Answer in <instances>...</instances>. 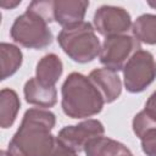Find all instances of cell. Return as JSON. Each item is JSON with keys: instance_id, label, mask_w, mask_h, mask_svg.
<instances>
[{"instance_id": "15", "label": "cell", "mask_w": 156, "mask_h": 156, "mask_svg": "<svg viewBox=\"0 0 156 156\" xmlns=\"http://www.w3.org/2000/svg\"><path fill=\"white\" fill-rule=\"evenodd\" d=\"M0 61L1 80H5L20 69L23 61V54L18 46L2 41L0 44Z\"/></svg>"}, {"instance_id": "6", "label": "cell", "mask_w": 156, "mask_h": 156, "mask_svg": "<svg viewBox=\"0 0 156 156\" xmlns=\"http://www.w3.org/2000/svg\"><path fill=\"white\" fill-rule=\"evenodd\" d=\"M141 49V43L132 34H119L105 38L99 55L100 62L115 72L123 71L129 58Z\"/></svg>"}, {"instance_id": "18", "label": "cell", "mask_w": 156, "mask_h": 156, "mask_svg": "<svg viewBox=\"0 0 156 156\" xmlns=\"http://www.w3.org/2000/svg\"><path fill=\"white\" fill-rule=\"evenodd\" d=\"M28 11L40 16L44 18L48 23H51L55 21L54 18V1L52 0H38V1H32L28 7Z\"/></svg>"}, {"instance_id": "9", "label": "cell", "mask_w": 156, "mask_h": 156, "mask_svg": "<svg viewBox=\"0 0 156 156\" xmlns=\"http://www.w3.org/2000/svg\"><path fill=\"white\" fill-rule=\"evenodd\" d=\"M89 79L101 94L105 104L116 101L122 93V80L117 72L108 68H96L89 73Z\"/></svg>"}, {"instance_id": "19", "label": "cell", "mask_w": 156, "mask_h": 156, "mask_svg": "<svg viewBox=\"0 0 156 156\" xmlns=\"http://www.w3.org/2000/svg\"><path fill=\"white\" fill-rule=\"evenodd\" d=\"M140 141L141 150L146 156H156V129L147 132Z\"/></svg>"}, {"instance_id": "7", "label": "cell", "mask_w": 156, "mask_h": 156, "mask_svg": "<svg viewBox=\"0 0 156 156\" xmlns=\"http://www.w3.org/2000/svg\"><path fill=\"white\" fill-rule=\"evenodd\" d=\"M132 17L129 12L119 6L102 5L100 6L93 18V26L95 30L102 37H112L119 34H127L132 28Z\"/></svg>"}, {"instance_id": "20", "label": "cell", "mask_w": 156, "mask_h": 156, "mask_svg": "<svg viewBox=\"0 0 156 156\" xmlns=\"http://www.w3.org/2000/svg\"><path fill=\"white\" fill-rule=\"evenodd\" d=\"M45 156H78V154L71 149H68L67 146H65L61 141H58V139H55V143L52 145V147L50 149V151L45 155Z\"/></svg>"}, {"instance_id": "4", "label": "cell", "mask_w": 156, "mask_h": 156, "mask_svg": "<svg viewBox=\"0 0 156 156\" xmlns=\"http://www.w3.org/2000/svg\"><path fill=\"white\" fill-rule=\"evenodd\" d=\"M10 35L12 40L27 49L41 50L51 45L54 35L49 23L40 16L26 10L13 21Z\"/></svg>"}, {"instance_id": "1", "label": "cell", "mask_w": 156, "mask_h": 156, "mask_svg": "<svg viewBox=\"0 0 156 156\" xmlns=\"http://www.w3.org/2000/svg\"><path fill=\"white\" fill-rule=\"evenodd\" d=\"M56 116L46 108H28L22 122L9 143L12 156H45L52 147L56 136L51 134Z\"/></svg>"}, {"instance_id": "14", "label": "cell", "mask_w": 156, "mask_h": 156, "mask_svg": "<svg viewBox=\"0 0 156 156\" xmlns=\"http://www.w3.org/2000/svg\"><path fill=\"white\" fill-rule=\"evenodd\" d=\"M21 107V101L17 93L10 88H4L0 91V127L10 128L17 117Z\"/></svg>"}, {"instance_id": "16", "label": "cell", "mask_w": 156, "mask_h": 156, "mask_svg": "<svg viewBox=\"0 0 156 156\" xmlns=\"http://www.w3.org/2000/svg\"><path fill=\"white\" fill-rule=\"evenodd\" d=\"M132 34L147 45H156V15L144 13L132 24Z\"/></svg>"}, {"instance_id": "8", "label": "cell", "mask_w": 156, "mask_h": 156, "mask_svg": "<svg viewBox=\"0 0 156 156\" xmlns=\"http://www.w3.org/2000/svg\"><path fill=\"white\" fill-rule=\"evenodd\" d=\"M104 133L105 127L99 119H85L80 123L63 127L56 138L65 146L78 154L84 151L90 140L104 135Z\"/></svg>"}, {"instance_id": "23", "label": "cell", "mask_w": 156, "mask_h": 156, "mask_svg": "<svg viewBox=\"0 0 156 156\" xmlns=\"http://www.w3.org/2000/svg\"><path fill=\"white\" fill-rule=\"evenodd\" d=\"M0 156H12L9 151H6V150H1L0 151Z\"/></svg>"}, {"instance_id": "24", "label": "cell", "mask_w": 156, "mask_h": 156, "mask_svg": "<svg viewBox=\"0 0 156 156\" xmlns=\"http://www.w3.org/2000/svg\"><path fill=\"white\" fill-rule=\"evenodd\" d=\"M147 5H149L150 7H152V9L156 10V1H147Z\"/></svg>"}, {"instance_id": "13", "label": "cell", "mask_w": 156, "mask_h": 156, "mask_svg": "<svg viewBox=\"0 0 156 156\" xmlns=\"http://www.w3.org/2000/svg\"><path fill=\"white\" fill-rule=\"evenodd\" d=\"M85 156H133V152L122 143L108 136H98L88 143Z\"/></svg>"}, {"instance_id": "21", "label": "cell", "mask_w": 156, "mask_h": 156, "mask_svg": "<svg viewBox=\"0 0 156 156\" xmlns=\"http://www.w3.org/2000/svg\"><path fill=\"white\" fill-rule=\"evenodd\" d=\"M144 110L156 121V90L149 96V99L145 102Z\"/></svg>"}, {"instance_id": "3", "label": "cell", "mask_w": 156, "mask_h": 156, "mask_svg": "<svg viewBox=\"0 0 156 156\" xmlns=\"http://www.w3.org/2000/svg\"><path fill=\"white\" fill-rule=\"evenodd\" d=\"M57 43L62 51L72 61L78 63L91 62L101 51V44L94 26L85 21L72 27L62 28L57 35Z\"/></svg>"}, {"instance_id": "11", "label": "cell", "mask_w": 156, "mask_h": 156, "mask_svg": "<svg viewBox=\"0 0 156 156\" xmlns=\"http://www.w3.org/2000/svg\"><path fill=\"white\" fill-rule=\"evenodd\" d=\"M23 95L28 104L50 108L57 102V90L55 87H45L35 77L29 78L23 87Z\"/></svg>"}, {"instance_id": "5", "label": "cell", "mask_w": 156, "mask_h": 156, "mask_svg": "<svg viewBox=\"0 0 156 156\" xmlns=\"http://www.w3.org/2000/svg\"><path fill=\"white\" fill-rule=\"evenodd\" d=\"M156 78V61L147 50L136 51L123 68V83L127 91L138 94L144 91Z\"/></svg>"}, {"instance_id": "2", "label": "cell", "mask_w": 156, "mask_h": 156, "mask_svg": "<svg viewBox=\"0 0 156 156\" xmlns=\"http://www.w3.org/2000/svg\"><path fill=\"white\" fill-rule=\"evenodd\" d=\"M61 107L67 117L82 119L101 112L104 99L89 77L72 72L61 88Z\"/></svg>"}, {"instance_id": "22", "label": "cell", "mask_w": 156, "mask_h": 156, "mask_svg": "<svg viewBox=\"0 0 156 156\" xmlns=\"http://www.w3.org/2000/svg\"><path fill=\"white\" fill-rule=\"evenodd\" d=\"M21 4V0H1L0 6L5 10H12Z\"/></svg>"}, {"instance_id": "10", "label": "cell", "mask_w": 156, "mask_h": 156, "mask_svg": "<svg viewBox=\"0 0 156 156\" xmlns=\"http://www.w3.org/2000/svg\"><path fill=\"white\" fill-rule=\"evenodd\" d=\"M89 1L85 0H55L54 18L62 28L72 27L84 22Z\"/></svg>"}, {"instance_id": "12", "label": "cell", "mask_w": 156, "mask_h": 156, "mask_svg": "<svg viewBox=\"0 0 156 156\" xmlns=\"http://www.w3.org/2000/svg\"><path fill=\"white\" fill-rule=\"evenodd\" d=\"M63 72V63L56 54L44 55L37 63L35 78L45 87H55Z\"/></svg>"}, {"instance_id": "17", "label": "cell", "mask_w": 156, "mask_h": 156, "mask_svg": "<svg viewBox=\"0 0 156 156\" xmlns=\"http://www.w3.org/2000/svg\"><path fill=\"white\" fill-rule=\"evenodd\" d=\"M132 127H133V132L134 134L141 139L147 132L156 129V121L145 111L141 110L140 112H138L132 122Z\"/></svg>"}]
</instances>
